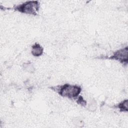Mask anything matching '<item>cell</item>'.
<instances>
[{"label":"cell","instance_id":"cell-1","mask_svg":"<svg viewBox=\"0 0 128 128\" xmlns=\"http://www.w3.org/2000/svg\"><path fill=\"white\" fill-rule=\"evenodd\" d=\"M60 92L62 96L72 98L79 94L80 92V88L77 86L66 84L60 88Z\"/></svg>","mask_w":128,"mask_h":128},{"label":"cell","instance_id":"cell-2","mask_svg":"<svg viewBox=\"0 0 128 128\" xmlns=\"http://www.w3.org/2000/svg\"><path fill=\"white\" fill-rule=\"evenodd\" d=\"M38 8L36 2L30 1L23 4L19 6V10L27 14H34Z\"/></svg>","mask_w":128,"mask_h":128},{"label":"cell","instance_id":"cell-3","mask_svg":"<svg viewBox=\"0 0 128 128\" xmlns=\"http://www.w3.org/2000/svg\"><path fill=\"white\" fill-rule=\"evenodd\" d=\"M114 58L118 60L127 61L128 59V48H124L120 49L114 55Z\"/></svg>","mask_w":128,"mask_h":128},{"label":"cell","instance_id":"cell-4","mask_svg":"<svg viewBox=\"0 0 128 128\" xmlns=\"http://www.w3.org/2000/svg\"><path fill=\"white\" fill-rule=\"evenodd\" d=\"M43 52L42 48L38 44H35L32 47V54L33 56H38L42 54Z\"/></svg>","mask_w":128,"mask_h":128},{"label":"cell","instance_id":"cell-5","mask_svg":"<svg viewBox=\"0 0 128 128\" xmlns=\"http://www.w3.org/2000/svg\"><path fill=\"white\" fill-rule=\"evenodd\" d=\"M88 108L90 111H95L97 108V102L96 100L90 99L88 104Z\"/></svg>","mask_w":128,"mask_h":128},{"label":"cell","instance_id":"cell-6","mask_svg":"<svg viewBox=\"0 0 128 128\" xmlns=\"http://www.w3.org/2000/svg\"><path fill=\"white\" fill-rule=\"evenodd\" d=\"M23 68L25 71L30 73H32L34 72L35 70L34 66L32 63L29 62L24 63L23 64Z\"/></svg>","mask_w":128,"mask_h":128},{"label":"cell","instance_id":"cell-7","mask_svg":"<svg viewBox=\"0 0 128 128\" xmlns=\"http://www.w3.org/2000/svg\"><path fill=\"white\" fill-rule=\"evenodd\" d=\"M72 122L74 125L78 127H82L84 125L83 121L78 118H75L72 119Z\"/></svg>","mask_w":128,"mask_h":128},{"label":"cell","instance_id":"cell-8","mask_svg":"<svg viewBox=\"0 0 128 128\" xmlns=\"http://www.w3.org/2000/svg\"><path fill=\"white\" fill-rule=\"evenodd\" d=\"M128 102L127 100H126L120 104L119 108L120 109H121L123 110H128Z\"/></svg>","mask_w":128,"mask_h":128}]
</instances>
